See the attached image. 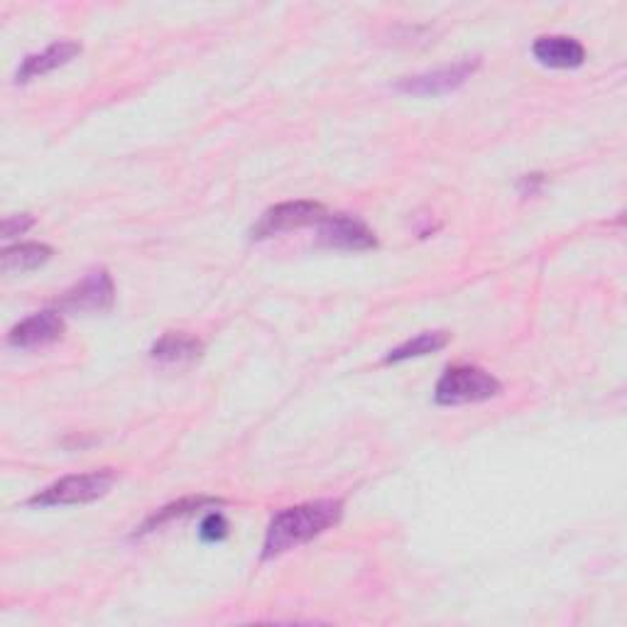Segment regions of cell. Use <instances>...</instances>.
Returning a JSON list of instances; mask_svg holds the SVG:
<instances>
[{"mask_svg":"<svg viewBox=\"0 0 627 627\" xmlns=\"http://www.w3.org/2000/svg\"><path fill=\"white\" fill-rule=\"evenodd\" d=\"M341 518L343 502L333 498L301 502L295 505V508L280 510L268 524L265 544H262V559H277V556L301 547V544H309L311 540H317L319 534L336 528Z\"/></svg>","mask_w":627,"mask_h":627,"instance_id":"1","label":"cell"},{"mask_svg":"<svg viewBox=\"0 0 627 627\" xmlns=\"http://www.w3.org/2000/svg\"><path fill=\"white\" fill-rule=\"evenodd\" d=\"M502 392L500 380L475 366H451L434 390V400L443 407H457V404H475L498 398Z\"/></svg>","mask_w":627,"mask_h":627,"instance_id":"2","label":"cell"},{"mask_svg":"<svg viewBox=\"0 0 627 627\" xmlns=\"http://www.w3.org/2000/svg\"><path fill=\"white\" fill-rule=\"evenodd\" d=\"M116 483V471L104 469V471H91L81 475H67V478H59L57 483L47 485L45 490L35 493L33 498L27 500V505L33 508H57V505H86L94 502L98 498L108 495V490L114 488Z\"/></svg>","mask_w":627,"mask_h":627,"instance_id":"3","label":"cell"},{"mask_svg":"<svg viewBox=\"0 0 627 627\" xmlns=\"http://www.w3.org/2000/svg\"><path fill=\"white\" fill-rule=\"evenodd\" d=\"M327 216V209L317 204V201H285V204L268 209L265 214L258 218V224L252 226L250 236L252 240H265L272 236L287 234V230H297L314 224L319 226Z\"/></svg>","mask_w":627,"mask_h":627,"instance_id":"4","label":"cell"},{"mask_svg":"<svg viewBox=\"0 0 627 627\" xmlns=\"http://www.w3.org/2000/svg\"><path fill=\"white\" fill-rule=\"evenodd\" d=\"M478 64H481L478 57L461 59V62H457V64L434 69V72H427V74L402 79L398 88L404 91V94H412V96L449 94V91H457L459 86L466 84V79H471V74L475 72V69H478Z\"/></svg>","mask_w":627,"mask_h":627,"instance_id":"5","label":"cell"},{"mask_svg":"<svg viewBox=\"0 0 627 627\" xmlns=\"http://www.w3.org/2000/svg\"><path fill=\"white\" fill-rule=\"evenodd\" d=\"M319 242L336 250H372L378 246V238L356 216L329 214L319 224Z\"/></svg>","mask_w":627,"mask_h":627,"instance_id":"6","label":"cell"},{"mask_svg":"<svg viewBox=\"0 0 627 627\" xmlns=\"http://www.w3.org/2000/svg\"><path fill=\"white\" fill-rule=\"evenodd\" d=\"M114 280L106 270H91L88 275L64 292L59 307L69 311H106L114 307Z\"/></svg>","mask_w":627,"mask_h":627,"instance_id":"7","label":"cell"},{"mask_svg":"<svg viewBox=\"0 0 627 627\" xmlns=\"http://www.w3.org/2000/svg\"><path fill=\"white\" fill-rule=\"evenodd\" d=\"M64 336V319L62 314L55 309L37 311L25 321H20L17 327L10 329L8 343L15 348H39L49 346Z\"/></svg>","mask_w":627,"mask_h":627,"instance_id":"8","label":"cell"},{"mask_svg":"<svg viewBox=\"0 0 627 627\" xmlns=\"http://www.w3.org/2000/svg\"><path fill=\"white\" fill-rule=\"evenodd\" d=\"M532 55L537 62L552 69H576L585 62V49L576 37L544 35L532 45Z\"/></svg>","mask_w":627,"mask_h":627,"instance_id":"9","label":"cell"},{"mask_svg":"<svg viewBox=\"0 0 627 627\" xmlns=\"http://www.w3.org/2000/svg\"><path fill=\"white\" fill-rule=\"evenodd\" d=\"M76 55H81V45L69 43V39H64V43L49 45L45 52L29 55L23 59V64H20L17 74H15V81L17 84H27V81H33V79L43 76L47 72H55V69L64 67L67 62H72Z\"/></svg>","mask_w":627,"mask_h":627,"instance_id":"10","label":"cell"},{"mask_svg":"<svg viewBox=\"0 0 627 627\" xmlns=\"http://www.w3.org/2000/svg\"><path fill=\"white\" fill-rule=\"evenodd\" d=\"M153 358L159 363H169V366H185V363H194L204 353V343L199 339L189 336V333H175L169 331L153 346Z\"/></svg>","mask_w":627,"mask_h":627,"instance_id":"11","label":"cell"},{"mask_svg":"<svg viewBox=\"0 0 627 627\" xmlns=\"http://www.w3.org/2000/svg\"><path fill=\"white\" fill-rule=\"evenodd\" d=\"M221 505V500L216 498H206V495H199V498H181L177 502H169L165 508H159L157 512L150 514V518L140 524L135 537H145L150 532H157L165 528V524L181 520V518H189V514H194L197 510H204V508H216Z\"/></svg>","mask_w":627,"mask_h":627,"instance_id":"12","label":"cell"},{"mask_svg":"<svg viewBox=\"0 0 627 627\" xmlns=\"http://www.w3.org/2000/svg\"><path fill=\"white\" fill-rule=\"evenodd\" d=\"M449 341H451V336L447 331H424V333H419V336L404 341L402 346L390 351L386 363H402V360H410V358L431 356V353H439L441 348H447Z\"/></svg>","mask_w":627,"mask_h":627,"instance_id":"13","label":"cell"},{"mask_svg":"<svg viewBox=\"0 0 627 627\" xmlns=\"http://www.w3.org/2000/svg\"><path fill=\"white\" fill-rule=\"evenodd\" d=\"M52 258V248L43 246V242H20V246L5 248L3 252V270L8 275L13 272H29Z\"/></svg>","mask_w":627,"mask_h":627,"instance_id":"14","label":"cell"},{"mask_svg":"<svg viewBox=\"0 0 627 627\" xmlns=\"http://www.w3.org/2000/svg\"><path fill=\"white\" fill-rule=\"evenodd\" d=\"M199 534L204 542H224L228 537V522L221 512H209L201 522Z\"/></svg>","mask_w":627,"mask_h":627,"instance_id":"15","label":"cell"},{"mask_svg":"<svg viewBox=\"0 0 627 627\" xmlns=\"http://www.w3.org/2000/svg\"><path fill=\"white\" fill-rule=\"evenodd\" d=\"M35 224V218L29 214H20V216H8L3 221V238H15L23 236L25 230Z\"/></svg>","mask_w":627,"mask_h":627,"instance_id":"16","label":"cell"},{"mask_svg":"<svg viewBox=\"0 0 627 627\" xmlns=\"http://www.w3.org/2000/svg\"><path fill=\"white\" fill-rule=\"evenodd\" d=\"M542 185H544V175H524L520 179L518 189H520L522 197H532V194H537Z\"/></svg>","mask_w":627,"mask_h":627,"instance_id":"17","label":"cell"}]
</instances>
